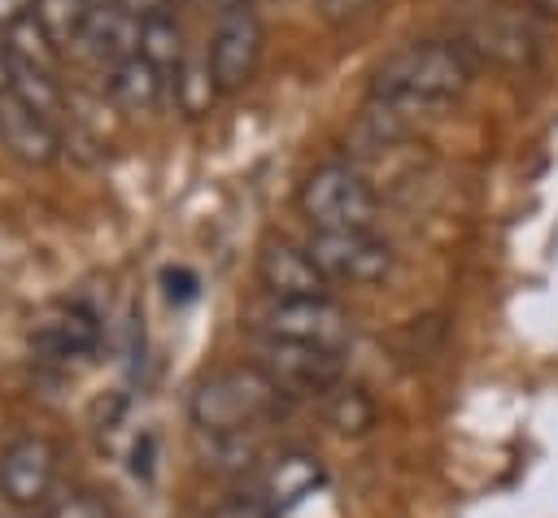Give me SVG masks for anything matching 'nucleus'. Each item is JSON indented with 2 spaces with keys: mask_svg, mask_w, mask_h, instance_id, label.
Segmentation results:
<instances>
[{
  "mask_svg": "<svg viewBox=\"0 0 558 518\" xmlns=\"http://www.w3.org/2000/svg\"><path fill=\"white\" fill-rule=\"evenodd\" d=\"M214 518H275V509L262 501V496H227L218 509H214Z\"/></svg>",
  "mask_w": 558,
  "mask_h": 518,
  "instance_id": "nucleus-24",
  "label": "nucleus"
},
{
  "mask_svg": "<svg viewBox=\"0 0 558 518\" xmlns=\"http://www.w3.org/2000/svg\"><path fill=\"white\" fill-rule=\"evenodd\" d=\"M318 9H323L327 22H349L353 13L366 9V0H318Z\"/></svg>",
  "mask_w": 558,
  "mask_h": 518,
  "instance_id": "nucleus-27",
  "label": "nucleus"
},
{
  "mask_svg": "<svg viewBox=\"0 0 558 518\" xmlns=\"http://www.w3.org/2000/svg\"><path fill=\"white\" fill-rule=\"evenodd\" d=\"M296 205L310 231H371L375 222V187L349 161H323L305 174Z\"/></svg>",
  "mask_w": 558,
  "mask_h": 518,
  "instance_id": "nucleus-3",
  "label": "nucleus"
},
{
  "mask_svg": "<svg viewBox=\"0 0 558 518\" xmlns=\"http://www.w3.org/2000/svg\"><path fill=\"white\" fill-rule=\"evenodd\" d=\"M4 44H9V57H13L17 65H35V70H52V74H57L61 52H57L52 39L35 26V17H26V22H17L13 30H4Z\"/></svg>",
  "mask_w": 558,
  "mask_h": 518,
  "instance_id": "nucleus-22",
  "label": "nucleus"
},
{
  "mask_svg": "<svg viewBox=\"0 0 558 518\" xmlns=\"http://www.w3.org/2000/svg\"><path fill=\"white\" fill-rule=\"evenodd\" d=\"M31 348L44 357V361H78V357H92L96 344H100V322L92 309L83 305H52L48 313H39L26 331Z\"/></svg>",
  "mask_w": 558,
  "mask_h": 518,
  "instance_id": "nucleus-10",
  "label": "nucleus"
},
{
  "mask_svg": "<svg viewBox=\"0 0 558 518\" xmlns=\"http://www.w3.org/2000/svg\"><path fill=\"white\" fill-rule=\"evenodd\" d=\"M0 148L22 165H48L61 148V135L52 122L31 113L17 96H0Z\"/></svg>",
  "mask_w": 558,
  "mask_h": 518,
  "instance_id": "nucleus-12",
  "label": "nucleus"
},
{
  "mask_svg": "<svg viewBox=\"0 0 558 518\" xmlns=\"http://www.w3.org/2000/svg\"><path fill=\"white\" fill-rule=\"evenodd\" d=\"M218 9H235V4H248V0H214Z\"/></svg>",
  "mask_w": 558,
  "mask_h": 518,
  "instance_id": "nucleus-30",
  "label": "nucleus"
},
{
  "mask_svg": "<svg viewBox=\"0 0 558 518\" xmlns=\"http://www.w3.org/2000/svg\"><path fill=\"white\" fill-rule=\"evenodd\" d=\"M462 44L471 52H484V57L501 61V65H532L536 61V30H532V22L519 17L514 9H501V4L480 9L466 22Z\"/></svg>",
  "mask_w": 558,
  "mask_h": 518,
  "instance_id": "nucleus-11",
  "label": "nucleus"
},
{
  "mask_svg": "<svg viewBox=\"0 0 558 518\" xmlns=\"http://www.w3.org/2000/svg\"><path fill=\"white\" fill-rule=\"evenodd\" d=\"M57 444L48 435H13L0 448V496L17 509H39L52 501Z\"/></svg>",
  "mask_w": 558,
  "mask_h": 518,
  "instance_id": "nucleus-7",
  "label": "nucleus"
},
{
  "mask_svg": "<svg viewBox=\"0 0 558 518\" xmlns=\"http://www.w3.org/2000/svg\"><path fill=\"white\" fill-rule=\"evenodd\" d=\"M87 4H92V9H96V4H109V0H87Z\"/></svg>",
  "mask_w": 558,
  "mask_h": 518,
  "instance_id": "nucleus-31",
  "label": "nucleus"
},
{
  "mask_svg": "<svg viewBox=\"0 0 558 518\" xmlns=\"http://www.w3.org/2000/svg\"><path fill=\"white\" fill-rule=\"evenodd\" d=\"M323 483H327V470H323V461L314 453H301V448L296 453H279L262 474V501L279 514V509H292L305 496H314Z\"/></svg>",
  "mask_w": 558,
  "mask_h": 518,
  "instance_id": "nucleus-13",
  "label": "nucleus"
},
{
  "mask_svg": "<svg viewBox=\"0 0 558 518\" xmlns=\"http://www.w3.org/2000/svg\"><path fill=\"white\" fill-rule=\"evenodd\" d=\"M283 400L288 396L262 366L240 361V366H218L196 379L187 396V418L201 435H235V431H257L262 422H270L283 409Z\"/></svg>",
  "mask_w": 558,
  "mask_h": 518,
  "instance_id": "nucleus-2",
  "label": "nucleus"
},
{
  "mask_svg": "<svg viewBox=\"0 0 558 518\" xmlns=\"http://www.w3.org/2000/svg\"><path fill=\"white\" fill-rule=\"evenodd\" d=\"M161 87H166V74L153 70L140 52L126 57V61H118V65H109V96H113V104H122L126 113H148V109H157Z\"/></svg>",
  "mask_w": 558,
  "mask_h": 518,
  "instance_id": "nucleus-16",
  "label": "nucleus"
},
{
  "mask_svg": "<svg viewBox=\"0 0 558 518\" xmlns=\"http://www.w3.org/2000/svg\"><path fill=\"white\" fill-rule=\"evenodd\" d=\"M283 396H327L340 374H344V353H327V348H310V344H288V340H257V361Z\"/></svg>",
  "mask_w": 558,
  "mask_h": 518,
  "instance_id": "nucleus-6",
  "label": "nucleus"
},
{
  "mask_svg": "<svg viewBox=\"0 0 558 518\" xmlns=\"http://www.w3.org/2000/svg\"><path fill=\"white\" fill-rule=\"evenodd\" d=\"M44 518H113L109 501L92 488H70L44 505Z\"/></svg>",
  "mask_w": 558,
  "mask_h": 518,
  "instance_id": "nucleus-23",
  "label": "nucleus"
},
{
  "mask_svg": "<svg viewBox=\"0 0 558 518\" xmlns=\"http://www.w3.org/2000/svg\"><path fill=\"white\" fill-rule=\"evenodd\" d=\"M31 17L52 39V48L65 52V48L78 44V35H83V26L92 17V4L87 0H35V13Z\"/></svg>",
  "mask_w": 558,
  "mask_h": 518,
  "instance_id": "nucleus-20",
  "label": "nucleus"
},
{
  "mask_svg": "<svg viewBox=\"0 0 558 518\" xmlns=\"http://www.w3.org/2000/svg\"><path fill=\"white\" fill-rule=\"evenodd\" d=\"M161 283H166V296H170L174 305H183V300L196 296V274H192V270H166Z\"/></svg>",
  "mask_w": 558,
  "mask_h": 518,
  "instance_id": "nucleus-25",
  "label": "nucleus"
},
{
  "mask_svg": "<svg viewBox=\"0 0 558 518\" xmlns=\"http://www.w3.org/2000/svg\"><path fill=\"white\" fill-rule=\"evenodd\" d=\"M410 118H414V113H405V109H397V104H388V100L366 96L362 113H357L353 126H349V148L362 152V157L388 152V148H397V144L410 135Z\"/></svg>",
  "mask_w": 558,
  "mask_h": 518,
  "instance_id": "nucleus-15",
  "label": "nucleus"
},
{
  "mask_svg": "<svg viewBox=\"0 0 558 518\" xmlns=\"http://www.w3.org/2000/svg\"><path fill=\"white\" fill-rule=\"evenodd\" d=\"M475 78V57L462 39H418L388 52L371 74V96L405 113H427L462 96Z\"/></svg>",
  "mask_w": 558,
  "mask_h": 518,
  "instance_id": "nucleus-1",
  "label": "nucleus"
},
{
  "mask_svg": "<svg viewBox=\"0 0 558 518\" xmlns=\"http://www.w3.org/2000/svg\"><path fill=\"white\" fill-rule=\"evenodd\" d=\"M78 48H87L96 61L118 65V61H126V57L140 52V17L126 13L113 0L109 4H96L92 17H87V26H83V35H78Z\"/></svg>",
  "mask_w": 558,
  "mask_h": 518,
  "instance_id": "nucleus-14",
  "label": "nucleus"
},
{
  "mask_svg": "<svg viewBox=\"0 0 558 518\" xmlns=\"http://www.w3.org/2000/svg\"><path fill=\"white\" fill-rule=\"evenodd\" d=\"M257 283L270 300H305V296H327L323 270L310 261L305 244L288 239H266L257 252Z\"/></svg>",
  "mask_w": 558,
  "mask_h": 518,
  "instance_id": "nucleus-9",
  "label": "nucleus"
},
{
  "mask_svg": "<svg viewBox=\"0 0 558 518\" xmlns=\"http://www.w3.org/2000/svg\"><path fill=\"white\" fill-rule=\"evenodd\" d=\"M266 340L310 344L327 353H344L353 344V318L331 296H305V300H270L262 313Z\"/></svg>",
  "mask_w": 558,
  "mask_h": 518,
  "instance_id": "nucleus-4",
  "label": "nucleus"
},
{
  "mask_svg": "<svg viewBox=\"0 0 558 518\" xmlns=\"http://www.w3.org/2000/svg\"><path fill=\"white\" fill-rule=\"evenodd\" d=\"M327 422L340 435H362V431L375 427V400L353 383H336L327 392Z\"/></svg>",
  "mask_w": 558,
  "mask_h": 518,
  "instance_id": "nucleus-21",
  "label": "nucleus"
},
{
  "mask_svg": "<svg viewBox=\"0 0 558 518\" xmlns=\"http://www.w3.org/2000/svg\"><path fill=\"white\" fill-rule=\"evenodd\" d=\"M9 83H13V57H9V44L0 39V96L9 91Z\"/></svg>",
  "mask_w": 558,
  "mask_h": 518,
  "instance_id": "nucleus-28",
  "label": "nucleus"
},
{
  "mask_svg": "<svg viewBox=\"0 0 558 518\" xmlns=\"http://www.w3.org/2000/svg\"><path fill=\"white\" fill-rule=\"evenodd\" d=\"M35 13V0H0V30H13Z\"/></svg>",
  "mask_w": 558,
  "mask_h": 518,
  "instance_id": "nucleus-26",
  "label": "nucleus"
},
{
  "mask_svg": "<svg viewBox=\"0 0 558 518\" xmlns=\"http://www.w3.org/2000/svg\"><path fill=\"white\" fill-rule=\"evenodd\" d=\"M532 9L545 13V17H558V0H532Z\"/></svg>",
  "mask_w": 558,
  "mask_h": 518,
  "instance_id": "nucleus-29",
  "label": "nucleus"
},
{
  "mask_svg": "<svg viewBox=\"0 0 558 518\" xmlns=\"http://www.w3.org/2000/svg\"><path fill=\"white\" fill-rule=\"evenodd\" d=\"M170 87H174V104H179L183 118H201V113H209L214 100L222 96L205 57H183L179 70L170 74Z\"/></svg>",
  "mask_w": 558,
  "mask_h": 518,
  "instance_id": "nucleus-19",
  "label": "nucleus"
},
{
  "mask_svg": "<svg viewBox=\"0 0 558 518\" xmlns=\"http://www.w3.org/2000/svg\"><path fill=\"white\" fill-rule=\"evenodd\" d=\"M310 261L323 270L327 283H384L392 274V248L371 231H310L305 239Z\"/></svg>",
  "mask_w": 558,
  "mask_h": 518,
  "instance_id": "nucleus-5",
  "label": "nucleus"
},
{
  "mask_svg": "<svg viewBox=\"0 0 558 518\" xmlns=\"http://www.w3.org/2000/svg\"><path fill=\"white\" fill-rule=\"evenodd\" d=\"M140 57L153 70H161V74H174L179 70V61L187 57V48H183V30H179L174 13L157 9V13L140 17Z\"/></svg>",
  "mask_w": 558,
  "mask_h": 518,
  "instance_id": "nucleus-17",
  "label": "nucleus"
},
{
  "mask_svg": "<svg viewBox=\"0 0 558 518\" xmlns=\"http://www.w3.org/2000/svg\"><path fill=\"white\" fill-rule=\"evenodd\" d=\"M9 96H17L31 113H39V118L52 122V126H57V118L65 113V91H61V83H57L52 70H35V65H17V61H13Z\"/></svg>",
  "mask_w": 558,
  "mask_h": 518,
  "instance_id": "nucleus-18",
  "label": "nucleus"
},
{
  "mask_svg": "<svg viewBox=\"0 0 558 518\" xmlns=\"http://www.w3.org/2000/svg\"><path fill=\"white\" fill-rule=\"evenodd\" d=\"M205 61L214 70L218 91L248 87L257 61H262V22H257L253 4H235V9H222L218 13V26H214V39H209Z\"/></svg>",
  "mask_w": 558,
  "mask_h": 518,
  "instance_id": "nucleus-8",
  "label": "nucleus"
}]
</instances>
